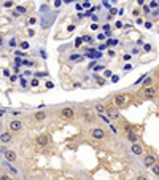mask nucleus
<instances>
[{"label": "nucleus", "mask_w": 159, "mask_h": 180, "mask_svg": "<svg viewBox=\"0 0 159 180\" xmlns=\"http://www.w3.org/2000/svg\"><path fill=\"white\" fill-rule=\"evenodd\" d=\"M8 129L13 132H19L22 129V123L19 121V120H13V121H10V125H8Z\"/></svg>", "instance_id": "obj_1"}, {"label": "nucleus", "mask_w": 159, "mask_h": 180, "mask_svg": "<svg viewBox=\"0 0 159 180\" xmlns=\"http://www.w3.org/2000/svg\"><path fill=\"white\" fill-rule=\"evenodd\" d=\"M61 116L65 118V120H72V118L75 116V112H73V108H70V107H64L62 110H61Z\"/></svg>", "instance_id": "obj_2"}, {"label": "nucleus", "mask_w": 159, "mask_h": 180, "mask_svg": "<svg viewBox=\"0 0 159 180\" xmlns=\"http://www.w3.org/2000/svg\"><path fill=\"white\" fill-rule=\"evenodd\" d=\"M91 135H92L94 139H99V140H100V139H104L105 137V132H104V129H100V128H92L91 129Z\"/></svg>", "instance_id": "obj_3"}, {"label": "nucleus", "mask_w": 159, "mask_h": 180, "mask_svg": "<svg viewBox=\"0 0 159 180\" xmlns=\"http://www.w3.org/2000/svg\"><path fill=\"white\" fill-rule=\"evenodd\" d=\"M156 94H158V91H156V88H153V86L145 88V91H143V97H145V99H153Z\"/></svg>", "instance_id": "obj_4"}, {"label": "nucleus", "mask_w": 159, "mask_h": 180, "mask_svg": "<svg viewBox=\"0 0 159 180\" xmlns=\"http://www.w3.org/2000/svg\"><path fill=\"white\" fill-rule=\"evenodd\" d=\"M107 113L110 120H118L119 118V112H118L116 107H107Z\"/></svg>", "instance_id": "obj_5"}, {"label": "nucleus", "mask_w": 159, "mask_h": 180, "mask_svg": "<svg viewBox=\"0 0 159 180\" xmlns=\"http://www.w3.org/2000/svg\"><path fill=\"white\" fill-rule=\"evenodd\" d=\"M126 101H127V97H126L124 94H118V96H115V99H113V102H115V105H116V107H121V105H124Z\"/></svg>", "instance_id": "obj_6"}, {"label": "nucleus", "mask_w": 159, "mask_h": 180, "mask_svg": "<svg viewBox=\"0 0 159 180\" xmlns=\"http://www.w3.org/2000/svg\"><path fill=\"white\" fill-rule=\"evenodd\" d=\"M35 142H37L38 147H46V145H48V135H46V134H40L37 139H35Z\"/></svg>", "instance_id": "obj_7"}, {"label": "nucleus", "mask_w": 159, "mask_h": 180, "mask_svg": "<svg viewBox=\"0 0 159 180\" xmlns=\"http://www.w3.org/2000/svg\"><path fill=\"white\" fill-rule=\"evenodd\" d=\"M143 164H145L146 167H153L156 164V158L154 155H146L145 158H143Z\"/></svg>", "instance_id": "obj_8"}, {"label": "nucleus", "mask_w": 159, "mask_h": 180, "mask_svg": "<svg viewBox=\"0 0 159 180\" xmlns=\"http://www.w3.org/2000/svg\"><path fill=\"white\" fill-rule=\"evenodd\" d=\"M131 152L134 153L135 156H142L143 155V147L140 145V143H134V145H131Z\"/></svg>", "instance_id": "obj_9"}, {"label": "nucleus", "mask_w": 159, "mask_h": 180, "mask_svg": "<svg viewBox=\"0 0 159 180\" xmlns=\"http://www.w3.org/2000/svg\"><path fill=\"white\" fill-rule=\"evenodd\" d=\"M83 120H84L86 123H91V121L94 120V113H92L91 110H84V112H83Z\"/></svg>", "instance_id": "obj_10"}, {"label": "nucleus", "mask_w": 159, "mask_h": 180, "mask_svg": "<svg viewBox=\"0 0 159 180\" xmlns=\"http://www.w3.org/2000/svg\"><path fill=\"white\" fill-rule=\"evenodd\" d=\"M127 140L131 142V145H134V143H138V135L135 134L134 131H132V132H129V134H127Z\"/></svg>", "instance_id": "obj_11"}, {"label": "nucleus", "mask_w": 159, "mask_h": 180, "mask_svg": "<svg viewBox=\"0 0 159 180\" xmlns=\"http://www.w3.org/2000/svg\"><path fill=\"white\" fill-rule=\"evenodd\" d=\"M5 159H7V161H11V163H13V161H16V153L13 152V150H8L7 153H5Z\"/></svg>", "instance_id": "obj_12"}, {"label": "nucleus", "mask_w": 159, "mask_h": 180, "mask_svg": "<svg viewBox=\"0 0 159 180\" xmlns=\"http://www.w3.org/2000/svg\"><path fill=\"white\" fill-rule=\"evenodd\" d=\"M34 118H35V121H45V120H46V113H45V112H37V113L34 115Z\"/></svg>", "instance_id": "obj_13"}, {"label": "nucleus", "mask_w": 159, "mask_h": 180, "mask_svg": "<svg viewBox=\"0 0 159 180\" xmlns=\"http://www.w3.org/2000/svg\"><path fill=\"white\" fill-rule=\"evenodd\" d=\"M0 140L3 143H8V142H11V134L10 132H3V134L0 135Z\"/></svg>", "instance_id": "obj_14"}, {"label": "nucleus", "mask_w": 159, "mask_h": 180, "mask_svg": "<svg viewBox=\"0 0 159 180\" xmlns=\"http://www.w3.org/2000/svg\"><path fill=\"white\" fill-rule=\"evenodd\" d=\"M3 167H8V171H10V172H13V174H18V171L14 169V167L11 166L10 163H7V161H3Z\"/></svg>", "instance_id": "obj_15"}, {"label": "nucleus", "mask_w": 159, "mask_h": 180, "mask_svg": "<svg viewBox=\"0 0 159 180\" xmlns=\"http://www.w3.org/2000/svg\"><path fill=\"white\" fill-rule=\"evenodd\" d=\"M151 83H153V78H151V76H146L145 81H143V86H145V88H150V86H151Z\"/></svg>", "instance_id": "obj_16"}, {"label": "nucleus", "mask_w": 159, "mask_h": 180, "mask_svg": "<svg viewBox=\"0 0 159 180\" xmlns=\"http://www.w3.org/2000/svg\"><path fill=\"white\" fill-rule=\"evenodd\" d=\"M151 171H153V174H154V175H158V177H159V163H156L154 166L151 167Z\"/></svg>", "instance_id": "obj_17"}, {"label": "nucleus", "mask_w": 159, "mask_h": 180, "mask_svg": "<svg viewBox=\"0 0 159 180\" xmlns=\"http://www.w3.org/2000/svg\"><path fill=\"white\" fill-rule=\"evenodd\" d=\"M94 78H96V81H97L99 85H100V86H102V85H105V80L102 78V76H99V75H94Z\"/></svg>", "instance_id": "obj_18"}, {"label": "nucleus", "mask_w": 159, "mask_h": 180, "mask_svg": "<svg viewBox=\"0 0 159 180\" xmlns=\"http://www.w3.org/2000/svg\"><path fill=\"white\" fill-rule=\"evenodd\" d=\"M96 110L99 112V115H102V112H105V107H104L102 104H97V105H96Z\"/></svg>", "instance_id": "obj_19"}, {"label": "nucleus", "mask_w": 159, "mask_h": 180, "mask_svg": "<svg viewBox=\"0 0 159 180\" xmlns=\"http://www.w3.org/2000/svg\"><path fill=\"white\" fill-rule=\"evenodd\" d=\"M16 11H18V13H21V14H24V13H27V8H26V7H18Z\"/></svg>", "instance_id": "obj_20"}, {"label": "nucleus", "mask_w": 159, "mask_h": 180, "mask_svg": "<svg viewBox=\"0 0 159 180\" xmlns=\"http://www.w3.org/2000/svg\"><path fill=\"white\" fill-rule=\"evenodd\" d=\"M102 29H104V30H105V34H110V24H104V26H102Z\"/></svg>", "instance_id": "obj_21"}, {"label": "nucleus", "mask_w": 159, "mask_h": 180, "mask_svg": "<svg viewBox=\"0 0 159 180\" xmlns=\"http://www.w3.org/2000/svg\"><path fill=\"white\" fill-rule=\"evenodd\" d=\"M81 42H83V38H81V37L75 38V46H76V48H78V46H80V45H81Z\"/></svg>", "instance_id": "obj_22"}, {"label": "nucleus", "mask_w": 159, "mask_h": 180, "mask_svg": "<svg viewBox=\"0 0 159 180\" xmlns=\"http://www.w3.org/2000/svg\"><path fill=\"white\" fill-rule=\"evenodd\" d=\"M116 43H118L116 38H111V40H108V42H107V45H111V46H113V45H116Z\"/></svg>", "instance_id": "obj_23"}, {"label": "nucleus", "mask_w": 159, "mask_h": 180, "mask_svg": "<svg viewBox=\"0 0 159 180\" xmlns=\"http://www.w3.org/2000/svg\"><path fill=\"white\" fill-rule=\"evenodd\" d=\"M83 42H86V43H91V42H92V38H91L89 35H84V37H83Z\"/></svg>", "instance_id": "obj_24"}, {"label": "nucleus", "mask_w": 159, "mask_h": 180, "mask_svg": "<svg viewBox=\"0 0 159 180\" xmlns=\"http://www.w3.org/2000/svg\"><path fill=\"white\" fill-rule=\"evenodd\" d=\"M135 180H150V179L146 175H137V177H135Z\"/></svg>", "instance_id": "obj_25"}, {"label": "nucleus", "mask_w": 159, "mask_h": 180, "mask_svg": "<svg viewBox=\"0 0 159 180\" xmlns=\"http://www.w3.org/2000/svg\"><path fill=\"white\" fill-rule=\"evenodd\" d=\"M124 131L127 132V134H129V132H132V126H131V125H126V126H124Z\"/></svg>", "instance_id": "obj_26"}, {"label": "nucleus", "mask_w": 159, "mask_h": 180, "mask_svg": "<svg viewBox=\"0 0 159 180\" xmlns=\"http://www.w3.org/2000/svg\"><path fill=\"white\" fill-rule=\"evenodd\" d=\"M0 180H13V179H11L10 175H7V174H3V175L0 177Z\"/></svg>", "instance_id": "obj_27"}, {"label": "nucleus", "mask_w": 159, "mask_h": 180, "mask_svg": "<svg viewBox=\"0 0 159 180\" xmlns=\"http://www.w3.org/2000/svg\"><path fill=\"white\" fill-rule=\"evenodd\" d=\"M99 27H100V26L97 24V22H94V24L91 26V30H97V29H99Z\"/></svg>", "instance_id": "obj_28"}, {"label": "nucleus", "mask_w": 159, "mask_h": 180, "mask_svg": "<svg viewBox=\"0 0 159 180\" xmlns=\"http://www.w3.org/2000/svg\"><path fill=\"white\" fill-rule=\"evenodd\" d=\"M3 7H5V8H11V7H13V2H5Z\"/></svg>", "instance_id": "obj_29"}, {"label": "nucleus", "mask_w": 159, "mask_h": 180, "mask_svg": "<svg viewBox=\"0 0 159 180\" xmlns=\"http://www.w3.org/2000/svg\"><path fill=\"white\" fill-rule=\"evenodd\" d=\"M61 5H62V0H56V2H54V7L56 8H59Z\"/></svg>", "instance_id": "obj_30"}, {"label": "nucleus", "mask_w": 159, "mask_h": 180, "mask_svg": "<svg viewBox=\"0 0 159 180\" xmlns=\"http://www.w3.org/2000/svg\"><path fill=\"white\" fill-rule=\"evenodd\" d=\"M27 22L32 26V24H35V22H37V19H35V18H29V21H27Z\"/></svg>", "instance_id": "obj_31"}, {"label": "nucleus", "mask_w": 159, "mask_h": 180, "mask_svg": "<svg viewBox=\"0 0 159 180\" xmlns=\"http://www.w3.org/2000/svg\"><path fill=\"white\" fill-rule=\"evenodd\" d=\"M118 80H119V76H118V75H113V76H111V81H113V83H118Z\"/></svg>", "instance_id": "obj_32"}, {"label": "nucleus", "mask_w": 159, "mask_h": 180, "mask_svg": "<svg viewBox=\"0 0 159 180\" xmlns=\"http://www.w3.org/2000/svg\"><path fill=\"white\" fill-rule=\"evenodd\" d=\"M30 85H32L34 88H35V86H38V80H37V78H35V80H32V81H30Z\"/></svg>", "instance_id": "obj_33"}, {"label": "nucleus", "mask_w": 159, "mask_h": 180, "mask_svg": "<svg viewBox=\"0 0 159 180\" xmlns=\"http://www.w3.org/2000/svg\"><path fill=\"white\" fill-rule=\"evenodd\" d=\"M21 48L27 49V48H29V43H27V42H22V43H21Z\"/></svg>", "instance_id": "obj_34"}, {"label": "nucleus", "mask_w": 159, "mask_h": 180, "mask_svg": "<svg viewBox=\"0 0 159 180\" xmlns=\"http://www.w3.org/2000/svg\"><path fill=\"white\" fill-rule=\"evenodd\" d=\"M78 58H80L78 54H72V56H70V61H76V59H78Z\"/></svg>", "instance_id": "obj_35"}, {"label": "nucleus", "mask_w": 159, "mask_h": 180, "mask_svg": "<svg viewBox=\"0 0 159 180\" xmlns=\"http://www.w3.org/2000/svg\"><path fill=\"white\" fill-rule=\"evenodd\" d=\"M67 30H69V32H73V30H75V26H73V24H70L69 27H67Z\"/></svg>", "instance_id": "obj_36"}, {"label": "nucleus", "mask_w": 159, "mask_h": 180, "mask_svg": "<svg viewBox=\"0 0 159 180\" xmlns=\"http://www.w3.org/2000/svg\"><path fill=\"white\" fill-rule=\"evenodd\" d=\"M27 34H29V35H30V37H34V35H35L34 29H29V30H27Z\"/></svg>", "instance_id": "obj_37"}, {"label": "nucleus", "mask_w": 159, "mask_h": 180, "mask_svg": "<svg viewBox=\"0 0 159 180\" xmlns=\"http://www.w3.org/2000/svg\"><path fill=\"white\" fill-rule=\"evenodd\" d=\"M143 49H145V51H151V45H145V46H143Z\"/></svg>", "instance_id": "obj_38"}, {"label": "nucleus", "mask_w": 159, "mask_h": 180, "mask_svg": "<svg viewBox=\"0 0 159 180\" xmlns=\"http://www.w3.org/2000/svg\"><path fill=\"white\" fill-rule=\"evenodd\" d=\"M40 53H42V58H48V54H46V51H45V49H42V51H40Z\"/></svg>", "instance_id": "obj_39"}, {"label": "nucleus", "mask_w": 159, "mask_h": 180, "mask_svg": "<svg viewBox=\"0 0 159 180\" xmlns=\"http://www.w3.org/2000/svg\"><path fill=\"white\" fill-rule=\"evenodd\" d=\"M132 69V64H126L124 66V70H131Z\"/></svg>", "instance_id": "obj_40"}, {"label": "nucleus", "mask_w": 159, "mask_h": 180, "mask_svg": "<svg viewBox=\"0 0 159 180\" xmlns=\"http://www.w3.org/2000/svg\"><path fill=\"white\" fill-rule=\"evenodd\" d=\"M3 75H5V76H10V70H8V69H3Z\"/></svg>", "instance_id": "obj_41"}, {"label": "nucleus", "mask_w": 159, "mask_h": 180, "mask_svg": "<svg viewBox=\"0 0 159 180\" xmlns=\"http://www.w3.org/2000/svg\"><path fill=\"white\" fill-rule=\"evenodd\" d=\"M150 7H151V8H156V7H158V2H151V3H150Z\"/></svg>", "instance_id": "obj_42"}, {"label": "nucleus", "mask_w": 159, "mask_h": 180, "mask_svg": "<svg viewBox=\"0 0 159 180\" xmlns=\"http://www.w3.org/2000/svg\"><path fill=\"white\" fill-rule=\"evenodd\" d=\"M108 56H110V58H113V56H115V51H113V49H108Z\"/></svg>", "instance_id": "obj_43"}, {"label": "nucleus", "mask_w": 159, "mask_h": 180, "mask_svg": "<svg viewBox=\"0 0 159 180\" xmlns=\"http://www.w3.org/2000/svg\"><path fill=\"white\" fill-rule=\"evenodd\" d=\"M121 27H123V22L118 21V22H116V29H121Z\"/></svg>", "instance_id": "obj_44"}, {"label": "nucleus", "mask_w": 159, "mask_h": 180, "mask_svg": "<svg viewBox=\"0 0 159 180\" xmlns=\"http://www.w3.org/2000/svg\"><path fill=\"white\" fill-rule=\"evenodd\" d=\"M151 26H153V24H151L150 21H148V22H145V27H146V29H151Z\"/></svg>", "instance_id": "obj_45"}, {"label": "nucleus", "mask_w": 159, "mask_h": 180, "mask_svg": "<svg viewBox=\"0 0 159 180\" xmlns=\"http://www.w3.org/2000/svg\"><path fill=\"white\" fill-rule=\"evenodd\" d=\"M10 45H11V46L16 45V40H14V38H11V40H10Z\"/></svg>", "instance_id": "obj_46"}, {"label": "nucleus", "mask_w": 159, "mask_h": 180, "mask_svg": "<svg viewBox=\"0 0 159 180\" xmlns=\"http://www.w3.org/2000/svg\"><path fill=\"white\" fill-rule=\"evenodd\" d=\"M153 16H159V10H158V11H154V13H153Z\"/></svg>", "instance_id": "obj_47"}]
</instances>
